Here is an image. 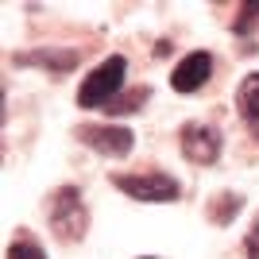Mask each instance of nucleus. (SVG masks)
I'll return each instance as SVG.
<instances>
[{"mask_svg": "<svg viewBox=\"0 0 259 259\" xmlns=\"http://www.w3.org/2000/svg\"><path fill=\"white\" fill-rule=\"evenodd\" d=\"M182 151L194 162H213L221 155V132L209 124H186L182 128Z\"/></svg>", "mask_w": 259, "mask_h": 259, "instance_id": "obj_6", "label": "nucleus"}, {"mask_svg": "<svg viewBox=\"0 0 259 259\" xmlns=\"http://www.w3.org/2000/svg\"><path fill=\"white\" fill-rule=\"evenodd\" d=\"M8 259H47V255H43V248H39L35 240H16L8 248Z\"/></svg>", "mask_w": 259, "mask_h": 259, "instance_id": "obj_8", "label": "nucleus"}, {"mask_svg": "<svg viewBox=\"0 0 259 259\" xmlns=\"http://www.w3.org/2000/svg\"><path fill=\"white\" fill-rule=\"evenodd\" d=\"M221 201H225V205H221V213H213V217H217V221H232V213L240 209V197L236 194H225Z\"/></svg>", "mask_w": 259, "mask_h": 259, "instance_id": "obj_11", "label": "nucleus"}, {"mask_svg": "<svg viewBox=\"0 0 259 259\" xmlns=\"http://www.w3.org/2000/svg\"><path fill=\"white\" fill-rule=\"evenodd\" d=\"M236 105H240V116L248 120V128L259 136V74H248L236 89Z\"/></svg>", "mask_w": 259, "mask_h": 259, "instance_id": "obj_7", "label": "nucleus"}, {"mask_svg": "<svg viewBox=\"0 0 259 259\" xmlns=\"http://www.w3.org/2000/svg\"><path fill=\"white\" fill-rule=\"evenodd\" d=\"M143 101H147V89H136V93H128L124 101H116L108 112H136V105H143Z\"/></svg>", "mask_w": 259, "mask_h": 259, "instance_id": "obj_9", "label": "nucleus"}, {"mask_svg": "<svg viewBox=\"0 0 259 259\" xmlns=\"http://www.w3.org/2000/svg\"><path fill=\"white\" fill-rule=\"evenodd\" d=\"M51 225L58 236L66 240H81V232H85V205H81V194H77L74 186H66V190H58L51 201Z\"/></svg>", "mask_w": 259, "mask_h": 259, "instance_id": "obj_3", "label": "nucleus"}, {"mask_svg": "<svg viewBox=\"0 0 259 259\" xmlns=\"http://www.w3.org/2000/svg\"><path fill=\"white\" fill-rule=\"evenodd\" d=\"M77 136L93 147V151L101 155H112V159H120V155H128L132 151V136L128 128H112V124H93V128H77Z\"/></svg>", "mask_w": 259, "mask_h": 259, "instance_id": "obj_5", "label": "nucleus"}, {"mask_svg": "<svg viewBox=\"0 0 259 259\" xmlns=\"http://www.w3.org/2000/svg\"><path fill=\"white\" fill-rule=\"evenodd\" d=\"M209 74H213V54L209 51H194V54H186L182 62L174 66L170 85L178 89V93H197V89L209 81Z\"/></svg>", "mask_w": 259, "mask_h": 259, "instance_id": "obj_4", "label": "nucleus"}, {"mask_svg": "<svg viewBox=\"0 0 259 259\" xmlns=\"http://www.w3.org/2000/svg\"><path fill=\"white\" fill-rule=\"evenodd\" d=\"M244 251H248V259H259V217L248 228V236H244Z\"/></svg>", "mask_w": 259, "mask_h": 259, "instance_id": "obj_10", "label": "nucleus"}, {"mask_svg": "<svg viewBox=\"0 0 259 259\" xmlns=\"http://www.w3.org/2000/svg\"><path fill=\"white\" fill-rule=\"evenodd\" d=\"M124 77H128V62H124V54L105 58V62L81 81V89H77V105H81V108L116 105V93L124 89Z\"/></svg>", "mask_w": 259, "mask_h": 259, "instance_id": "obj_1", "label": "nucleus"}, {"mask_svg": "<svg viewBox=\"0 0 259 259\" xmlns=\"http://www.w3.org/2000/svg\"><path fill=\"white\" fill-rule=\"evenodd\" d=\"M112 186H116V190H124V194H132L136 201H174V197L182 194L178 178H170V174H162V170L116 174V178H112Z\"/></svg>", "mask_w": 259, "mask_h": 259, "instance_id": "obj_2", "label": "nucleus"}]
</instances>
